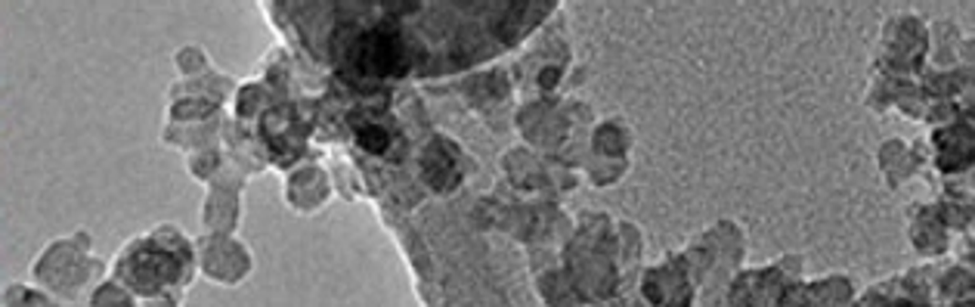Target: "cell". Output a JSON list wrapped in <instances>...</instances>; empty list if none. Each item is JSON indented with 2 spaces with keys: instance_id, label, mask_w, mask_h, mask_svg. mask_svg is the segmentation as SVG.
I'll list each match as a JSON object with an SVG mask.
<instances>
[{
  "instance_id": "obj_1",
  "label": "cell",
  "mask_w": 975,
  "mask_h": 307,
  "mask_svg": "<svg viewBox=\"0 0 975 307\" xmlns=\"http://www.w3.org/2000/svg\"><path fill=\"white\" fill-rule=\"evenodd\" d=\"M400 56V41L387 28L366 32L353 44V66H360L369 75H387Z\"/></svg>"
},
{
  "instance_id": "obj_2",
  "label": "cell",
  "mask_w": 975,
  "mask_h": 307,
  "mask_svg": "<svg viewBox=\"0 0 975 307\" xmlns=\"http://www.w3.org/2000/svg\"><path fill=\"white\" fill-rule=\"evenodd\" d=\"M360 143L366 146V149H371V152H381L387 146V134H384V130H378V128H362L360 130Z\"/></svg>"
}]
</instances>
